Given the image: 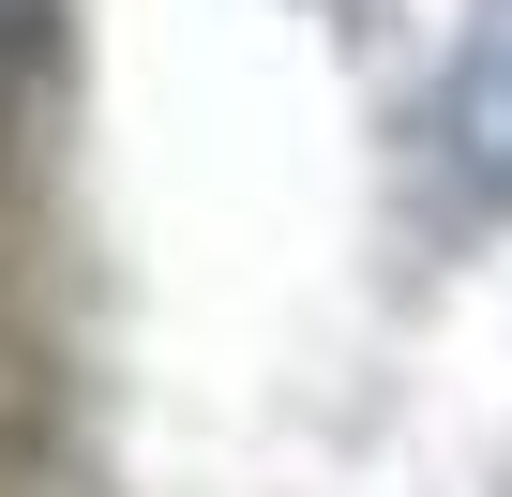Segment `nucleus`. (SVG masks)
I'll use <instances>...</instances> for the list:
<instances>
[{"instance_id": "nucleus-1", "label": "nucleus", "mask_w": 512, "mask_h": 497, "mask_svg": "<svg viewBox=\"0 0 512 497\" xmlns=\"http://www.w3.org/2000/svg\"><path fill=\"white\" fill-rule=\"evenodd\" d=\"M437 166L467 211H512V0H467V31L437 61V106H422Z\"/></svg>"}, {"instance_id": "nucleus-2", "label": "nucleus", "mask_w": 512, "mask_h": 497, "mask_svg": "<svg viewBox=\"0 0 512 497\" xmlns=\"http://www.w3.org/2000/svg\"><path fill=\"white\" fill-rule=\"evenodd\" d=\"M31 31H46V0H0V61H31Z\"/></svg>"}]
</instances>
